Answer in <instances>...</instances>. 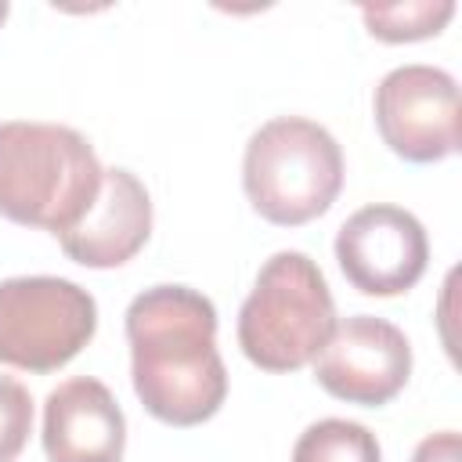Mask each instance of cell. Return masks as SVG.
I'll list each match as a JSON object with an SVG mask.
<instances>
[{
  "label": "cell",
  "mask_w": 462,
  "mask_h": 462,
  "mask_svg": "<svg viewBox=\"0 0 462 462\" xmlns=\"http://www.w3.org/2000/svg\"><path fill=\"white\" fill-rule=\"evenodd\" d=\"M130 383L144 411L166 426L209 422L227 401L217 350V307L188 285H152L126 307Z\"/></svg>",
  "instance_id": "6da1fadb"
},
{
  "label": "cell",
  "mask_w": 462,
  "mask_h": 462,
  "mask_svg": "<svg viewBox=\"0 0 462 462\" xmlns=\"http://www.w3.org/2000/svg\"><path fill=\"white\" fill-rule=\"evenodd\" d=\"M94 144L61 123H0V217L65 235L101 191Z\"/></svg>",
  "instance_id": "7a4b0ae2"
},
{
  "label": "cell",
  "mask_w": 462,
  "mask_h": 462,
  "mask_svg": "<svg viewBox=\"0 0 462 462\" xmlns=\"http://www.w3.org/2000/svg\"><path fill=\"white\" fill-rule=\"evenodd\" d=\"M332 328L336 300L321 267L300 249H282L256 271L235 332L249 365L285 375L310 365L328 343Z\"/></svg>",
  "instance_id": "3957f363"
},
{
  "label": "cell",
  "mask_w": 462,
  "mask_h": 462,
  "mask_svg": "<svg viewBox=\"0 0 462 462\" xmlns=\"http://www.w3.org/2000/svg\"><path fill=\"white\" fill-rule=\"evenodd\" d=\"M242 188L249 206L278 227H300L332 209L343 188V148L314 119H267L245 144Z\"/></svg>",
  "instance_id": "277c9868"
},
{
  "label": "cell",
  "mask_w": 462,
  "mask_h": 462,
  "mask_svg": "<svg viewBox=\"0 0 462 462\" xmlns=\"http://www.w3.org/2000/svg\"><path fill=\"white\" fill-rule=\"evenodd\" d=\"M97 332V300L54 274L0 282V365L47 375L65 368Z\"/></svg>",
  "instance_id": "5b68a950"
},
{
  "label": "cell",
  "mask_w": 462,
  "mask_h": 462,
  "mask_svg": "<svg viewBox=\"0 0 462 462\" xmlns=\"http://www.w3.org/2000/svg\"><path fill=\"white\" fill-rule=\"evenodd\" d=\"M383 144L404 162H440L458 152V83L437 65L390 69L372 97Z\"/></svg>",
  "instance_id": "8992f818"
},
{
  "label": "cell",
  "mask_w": 462,
  "mask_h": 462,
  "mask_svg": "<svg viewBox=\"0 0 462 462\" xmlns=\"http://www.w3.org/2000/svg\"><path fill=\"white\" fill-rule=\"evenodd\" d=\"M314 379L336 401L383 408L411 379V343L393 321L354 314L336 321L328 343L318 350Z\"/></svg>",
  "instance_id": "52a82bcc"
},
{
  "label": "cell",
  "mask_w": 462,
  "mask_h": 462,
  "mask_svg": "<svg viewBox=\"0 0 462 462\" xmlns=\"http://www.w3.org/2000/svg\"><path fill=\"white\" fill-rule=\"evenodd\" d=\"M336 260L357 292L401 296L426 274L430 238L415 213L390 202H372L339 224Z\"/></svg>",
  "instance_id": "ba28073f"
},
{
  "label": "cell",
  "mask_w": 462,
  "mask_h": 462,
  "mask_svg": "<svg viewBox=\"0 0 462 462\" xmlns=\"http://www.w3.org/2000/svg\"><path fill=\"white\" fill-rule=\"evenodd\" d=\"M40 440L47 462H123L126 415L101 379L72 375L47 393Z\"/></svg>",
  "instance_id": "9c48e42d"
},
{
  "label": "cell",
  "mask_w": 462,
  "mask_h": 462,
  "mask_svg": "<svg viewBox=\"0 0 462 462\" xmlns=\"http://www.w3.org/2000/svg\"><path fill=\"white\" fill-rule=\"evenodd\" d=\"M152 195L148 188L123 166H108L101 173V191L94 206L83 213L76 227L58 235L61 253L94 271L130 263L144 242L152 238Z\"/></svg>",
  "instance_id": "30bf717a"
},
{
  "label": "cell",
  "mask_w": 462,
  "mask_h": 462,
  "mask_svg": "<svg viewBox=\"0 0 462 462\" xmlns=\"http://www.w3.org/2000/svg\"><path fill=\"white\" fill-rule=\"evenodd\" d=\"M365 29L383 43H415L440 36L455 18V0H404V4H365Z\"/></svg>",
  "instance_id": "8fae6325"
},
{
  "label": "cell",
  "mask_w": 462,
  "mask_h": 462,
  "mask_svg": "<svg viewBox=\"0 0 462 462\" xmlns=\"http://www.w3.org/2000/svg\"><path fill=\"white\" fill-rule=\"evenodd\" d=\"M292 462H383V448L361 422L318 419L296 437Z\"/></svg>",
  "instance_id": "7c38bea8"
},
{
  "label": "cell",
  "mask_w": 462,
  "mask_h": 462,
  "mask_svg": "<svg viewBox=\"0 0 462 462\" xmlns=\"http://www.w3.org/2000/svg\"><path fill=\"white\" fill-rule=\"evenodd\" d=\"M32 433V397L14 375H0V462H14Z\"/></svg>",
  "instance_id": "4fadbf2b"
},
{
  "label": "cell",
  "mask_w": 462,
  "mask_h": 462,
  "mask_svg": "<svg viewBox=\"0 0 462 462\" xmlns=\"http://www.w3.org/2000/svg\"><path fill=\"white\" fill-rule=\"evenodd\" d=\"M408 462H462V440L455 430H440V433H430L415 444L411 458Z\"/></svg>",
  "instance_id": "5bb4252c"
},
{
  "label": "cell",
  "mask_w": 462,
  "mask_h": 462,
  "mask_svg": "<svg viewBox=\"0 0 462 462\" xmlns=\"http://www.w3.org/2000/svg\"><path fill=\"white\" fill-rule=\"evenodd\" d=\"M7 11H11V7H7V4H0V25H4V18H7Z\"/></svg>",
  "instance_id": "9a60e30c"
}]
</instances>
